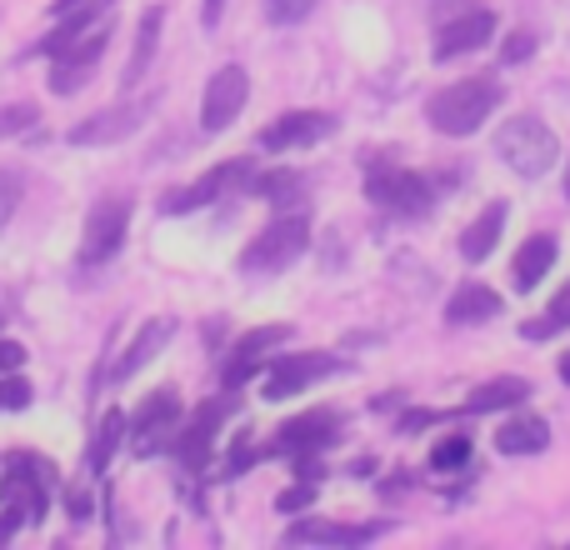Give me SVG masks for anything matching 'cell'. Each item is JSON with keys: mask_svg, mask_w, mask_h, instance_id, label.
Returning <instances> with one entry per match:
<instances>
[{"mask_svg": "<svg viewBox=\"0 0 570 550\" xmlns=\"http://www.w3.org/2000/svg\"><path fill=\"white\" fill-rule=\"evenodd\" d=\"M335 425H341V415L335 411H311V415H295L291 425H281V451L295 455V461H311L315 451H325V445L335 441Z\"/></svg>", "mask_w": 570, "mask_h": 550, "instance_id": "cell-17", "label": "cell"}, {"mask_svg": "<svg viewBox=\"0 0 570 550\" xmlns=\"http://www.w3.org/2000/svg\"><path fill=\"white\" fill-rule=\"evenodd\" d=\"M150 106H156V96L126 100V106H106V110H96V116H86L80 126H70L66 140H70V146H116V140L136 136V130L146 126Z\"/></svg>", "mask_w": 570, "mask_h": 550, "instance_id": "cell-7", "label": "cell"}, {"mask_svg": "<svg viewBox=\"0 0 570 550\" xmlns=\"http://www.w3.org/2000/svg\"><path fill=\"white\" fill-rule=\"evenodd\" d=\"M246 96H250L246 66H220L216 76L206 80V96H200V126H206L210 136L236 126V116L246 110Z\"/></svg>", "mask_w": 570, "mask_h": 550, "instance_id": "cell-9", "label": "cell"}, {"mask_svg": "<svg viewBox=\"0 0 570 550\" xmlns=\"http://www.w3.org/2000/svg\"><path fill=\"white\" fill-rule=\"evenodd\" d=\"M315 6H321V0H266V16L276 20V26H295V20H305Z\"/></svg>", "mask_w": 570, "mask_h": 550, "instance_id": "cell-30", "label": "cell"}, {"mask_svg": "<svg viewBox=\"0 0 570 550\" xmlns=\"http://www.w3.org/2000/svg\"><path fill=\"white\" fill-rule=\"evenodd\" d=\"M561 381L570 385V351H566V361H561Z\"/></svg>", "mask_w": 570, "mask_h": 550, "instance_id": "cell-41", "label": "cell"}, {"mask_svg": "<svg viewBox=\"0 0 570 550\" xmlns=\"http://www.w3.org/2000/svg\"><path fill=\"white\" fill-rule=\"evenodd\" d=\"M305 246H311V226H305L301 216H281V220H271L246 251H240V271H256V275L285 271L305 256Z\"/></svg>", "mask_w": 570, "mask_h": 550, "instance_id": "cell-3", "label": "cell"}, {"mask_svg": "<svg viewBox=\"0 0 570 550\" xmlns=\"http://www.w3.org/2000/svg\"><path fill=\"white\" fill-rule=\"evenodd\" d=\"M66 515L70 521H90V491L86 485H70L66 491Z\"/></svg>", "mask_w": 570, "mask_h": 550, "instance_id": "cell-34", "label": "cell"}, {"mask_svg": "<svg viewBox=\"0 0 570 550\" xmlns=\"http://www.w3.org/2000/svg\"><path fill=\"white\" fill-rule=\"evenodd\" d=\"M160 20H166V10H160V6H150L146 16H140V26H136V50H130V60H126V86H140V80H146L150 60H156Z\"/></svg>", "mask_w": 570, "mask_h": 550, "instance_id": "cell-25", "label": "cell"}, {"mask_svg": "<svg viewBox=\"0 0 570 550\" xmlns=\"http://www.w3.org/2000/svg\"><path fill=\"white\" fill-rule=\"evenodd\" d=\"M170 335H176V321H170V315H156V321L140 325L136 341H130V345H126V355L116 361V381H130L136 371H146V365L156 361L160 351H166Z\"/></svg>", "mask_w": 570, "mask_h": 550, "instance_id": "cell-19", "label": "cell"}, {"mask_svg": "<svg viewBox=\"0 0 570 550\" xmlns=\"http://www.w3.org/2000/svg\"><path fill=\"white\" fill-rule=\"evenodd\" d=\"M551 266H556V240L551 236H531L521 251H515L511 275H515V285H521V291H535Z\"/></svg>", "mask_w": 570, "mask_h": 550, "instance_id": "cell-23", "label": "cell"}, {"mask_svg": "<svg viewBox=\"0 0 570 550\" xmlns=\"http://www.w3.org/2000/svg\"><path fill=\"white\" fill-rule=\"evenodd\" d=\"M566 196H570V160H566Z\"/></svg>", "mask_w": 570, "mask_h": 550, "instance_id": "cell-42", "label": "cell"}, {"mask_svg": "<svg viewBox=\"0 0 570 550\" xmlns=\"http://www.w3.org/2000/svg\"><path fill=\"white\" fill-rule=\"evenodd\" d=\"M20 521H26V515H20V511H6V515H0V541H10Z\"/></svg>", "mask_w": 570, "mask_h": 550, "instance_id": "cell-39", "label": "cell"}, {"mask_svg": "<svg viewBox=\"0 0 570 550\" xmlns=\"http://www.w3.org/2000/svg\"><path fill=\"white\" fill-rule=\"evenodd\" d=\"M365 196L385 210H401V216H425L435 200L431 180L415 176V170H401V166H371L365 176Z\"/></svg>", "mask_w": 570, "mask_h": 550, "instance_id": "cell-6", "label": "cell"}, {"mask_svg": "<svg viewBox=\"0 0 570 550\" xmlns=\"http://www.w3.org/2000/svg\"><path fill=\"white\" fill-rule=\"evenodd\" d=\"M246 180H250V166H246V160H226V166L206 170L196 186H186V190H176V196H166V200H160V210H166V216H186V210L210 206V200H220L230 186H246Z\"/></svg>", "mask_w": 570, "mask_h": 550, "instance_id": "cell-10", "label": "cell"}, {"mask_svg": "<svg viewBox=\"0 0 570 550\" xmlns=\"http://www.w3.org/2000/svg\"><path fill=\"white\" fill-rule=\"evenodd\" d=\"M126 431H130V421L120 411H110L106 421L96 425V441H90V471H106L110 455H116V445L126 441Z\"/></svg>", "mask_w": 570, "mask_h": 550, "instance_id": "cell-26", "label": "cell"}, {"mask_svg": "<svg viewBox=\"0 0 570 550\" xmlns=\"http://www.w3.org/2000/svg\"><path fill=\"white\" fill-rule=\"evenodd\" d=\"M26 126H36V106H6V110H0V140L20 136Z\"/></svg>", "mask_w": 570, "mask_h": 550, "instance_id": "cell-32", "label": "cell"}, {"mask_svg": "<svg viewBox=\"0 0 570 550\" xmlns=\"http://www.w3.org/2000/svg\"><path fill=\"white\" fill-rule=\"evenodd\" d=\"M495 150H501V160L515 170V176L535 180L546 176V170L561 160V140H556V130L546 126L541 116H515L505 120L501 130H495Z\"/></svg>", "mask_w": 570, "mask_h": 550, "instance_id": "cell-2", "label": "cell"}, {"mask_svg": "<svg viewBox=\"0 0 570 550\" xmlns=\"http://www.w3.org/2000/svg\"><path fill=\"white\" fill-rule=\"evenodd\" d=\"M465 461H471V435H445L441 445L431 451V471H465Z\"/></svg>", "mask_w": 570, "mask_h": 550, "instance_id": "cell-28", "label": "cell"}, {"mask_svg": "<svg viewBox=\"0 0 570 550\" xmlns=\"http://www.w3.org/2000/svg\"><path fill=\"white\" fill-rule=\"evenodd\" d=\"M176 415H180V395L170 391V385H160L156 395H146V405L130 415V431H136V451H140V455L160 451V441H166L160 431H170V425H176Z\"/></svg>", "mask_w": 570, "mask_h": 550, "instance_id": "cell-16", "label": "cell"}, {"mask_svg": "<svg viewBox=\"0 0 570 550\" xmlns=\"http://www.w3.org/2000/svg\"><path fill=\"white\" fill-rule=\"evenodd\" d=\"M501 100H505L501 80L471 76V80H455V86L435 90V96L425 100V116H431V126L441 130V136H471V130L485 126V116H491Z\"/></svg>", "mask_w": 570, "mask_h": 550, "instance_id": "cell-1", "label": "cell"}, {"mask_svg": "<svg viewBox=\"0 0 570 550\" xmlns=\"http://www.w3.org/2000/svg\"><path fill=\"white\" fill-rule=\"evenodd\" d=\"M311 501H315V485H295V491L281 495V511H301V505H311Z\"/></svg>", "mask_w": 570, "mask_h": 550, "instance_id": "cell-37", "label": "cell"}, {"mask_svg": "<svg viewBox=\"0 0 570 550\" xmlns=\"http://www.w3.org/2000/svg\"><path fill=\"white\" fill-rule=\"evenodd\" d=\"M30 405V381H20L16 371L0 375V411H26Z\"/></svg>", "mask_w": 570, "mask_h": 550, "instance_id": "cell-29", "label": "cell"}, {"mask_svg": "<svg viewBox=\"0 0 570 550\" xmlns=\"http://www.w3.org/2000/svg\"><path fill=\"white\" fill-rule=\"evenodd\" d=\"M106 40H110V26H90V40L76 36L70 46H60L56 56H50L56 60V66H50V90H56V96H76V90L96 76Z\"/></svg>", "mask_w": 570, "mask_h": 550, "instance_id": "cell-8", "label": "cell"}, {"mask_svg": "<svg viewBox=\"0 0 570 550\" xmlns=\"http://www.w3.org/2000/svg\"><path fill=\"white\" fill-rule=\"evenodd\" d=\"M535 50V36L531 30H515L511 40H505V66H515V60H525Z\"/></svg>", "mask_w": 570, "mask_h": 550, "instance_id": "cell-35", "label": "cell"}, {"mask_svg": "<svg viewBox=\"0 0 570 550\" xmlns=\"http://www.w3.org/2000/svg\"><path fill=\"white\" fill-rule=\"evenodd\" d=\"M341 371V361L335 355H321V351H295L285 355L276 371L266 375V401H285V395H301L305 385H315L321 375Z\"/></svg>", "mask_w": 570, "mask_h": 550, "instance_id": "cell-11", "label": "cell"}, {"mask_svg": "<svg viewBox=\"0 0 570 550\" xmlns=\"http://www.w3.org/2000/svg\"><path fill=\"white\" fill-rule=\"evenodd\" d=\"M501 230H505V206H501V200H491V206H485L481 216L465 226L461 256H465V261H485L495 246H501Z\"/></svg>", "mask_w": 570, "mask_h": 550, "instance_id": "cell-22", "label": "cell"}, {"mask_svg": "<svg viewBox=\"0 0 570 550\" xmlns=\"http://www.w3.org/2000/svg\"><path fill=\"white\" fill-rule=\"evenodd\" d=\"M20 361H26V345H20V341H0V375L16 371Z\"/></svg>", "mask_w": 570, "mask_h": 550, "instance_id": "cell-36", "label": "cell"}, {"mask_svg": "<svg viewBox=\"0 0 570 550\" xmlns=\"http://www.w3.org/2000/svg\"><path fill=\"white\" fill-rule=\"evenodd\" d=\"M531 401V381L521 375H501V381H485L465 395V411H505V405H525Z\"/></svg>", "mask_w": 570, "mask_h": 550, "instance_id": "cell-24", "label": "cell"}, {"mask_svg": "<svg viewBox=\"0 0 570 550\" xmlns=\"http://www.w3.org/2000/svg\"><path fill=\"white\" fill-rule=\"evenodd\" d=\"M76 6H80V0H56V6H50V16L60 20V16H66V10H76Z\"/></svg>", "mask_w": 570, "mask_h": 550, "instance_id": "cell-40", "label": "cell"}, {"mask_svg": "<svg viewBox=\"0 0 570 550\" xmlns=\"http://www.w3.org/2000/svg\"><path fill=\"white\" fill-rule=\"evenodd\" d=\"M385 526H345V521H295L285 531L291 546H365L375 541Z\"/></svg>", "mask_w": 570, "mask_h": 550, "instance_id": "cell-18", "label": "cell"}, {"mask_svg": "<svg viewBox=\"0 0 570 550\" xmlns=\"http://www.w3.org/2000/svg\"><path fill=\"white\" fill-rule=\"evenodd\" d=\"M566 325H570V281H566V291H556V301L546 305V315L525 321V331H521V335H531V341H546V335L566 331Z\"/></svg>", "mask_w": 570, "mask_h": 550, "instance_id": "cell-27", "label": "cell"}, {"mask_svg": "<svg viewBox=\"0 0 570 550\" xmlns=\"http://www.w3.org/2000/svg\"><path fill=\"white\" fill-rule=\"evenodd\" d=\"M546 445H551V425L541 415H515V421H505L495 431V451L501 455H541Z\"/></svg>", "mask_w": 570, "mask_h": 550, "instance_id": "cell-20", "label": "cell"}, {"mask_svg": "<svg viewBox=\"0 0 570 550\" xmlns=\"http://www.w3.org/2000/svg\"><path fill=\"white\" fill-rule=\"evenodd\" d=\"M491 36H495L491 10H465V16L445 20V26L435 30V60H455V56H465V50H481Z\"/></svg>", "mask_w": 570, "mask_h": 550, "instance_id": "cell-15", "label": "cell"}, {"mask_svg": "<svg viewBox=\"0 0 570 550\" xmlns=\"http://www.w3.org/2000/svg\"><path fill=\"white\" fill-rule=\"evenodd\" d=\"M46 501H50V461L10 455L6 475H0V505L20 511L26 521H46Z\"/></svg>", "mask_w": 570, "mask_h": 550, "instance_id": "cell-5", "label": "cell"}, {"mask_svg": "<svg viewBox=\"0 0 570 550\" xmlns=\"http://www.w3.org/2000/svg\"><path fill=\"white\" fill-rule=\"evenodd\" d=\"M20 170H0V230H6V220L16 216V206H20Z\"/></svg>", "mask_w": 570, "mask_h": 550, "instance_id": "cell-31", "label": "cell"}, {"mask_svg": "<svg viewBox=\"0 0 570 550\" xmlns=\"http://www.w3.org/2000/svg\"><path fill=\"white\" fill-rule=\"evenodd\" d=\"M285 341H291V325H256L250 335H240L236 355H230L226 371H220V385H226V391H240V385L261 371V355H266L271 345H285Z\"/></svg>", "mask_w": 570, "mask_h": 550, "instance_id": "cell-12", "label": "cell"}, {"mask_svg": "<svg viewBox=\"0 0 570 550\" xmlns=\"http://www.w3.org/2000/svg\"><path fill=\"white\" fill-rule=\"evenodd\" d=\"M295 190V176L291 170H276V176H261L256 180V196H266V200H285Z\"/></svg>", "mask_w": 570, "mask_h": 550, "instance_id": "cell-33", "label": "cell"}, {"mask_svg": "<svg viewBox=\"0 0 570 550\" xmlns=\"http://www.w3.org/2000/svg\"><path fill=\"white\" fill-rule=\"evenodd\" d=\"M236 411V391H226V395H216L210 405H200L196 411V421L186 425V435H180V461L190 465V471H200L206 465V455H210V445H216V431H220V421Z\"/></svg>", "mask_w": 570, "mask_h": 550, "instance_id": "cell-13", "label": "cell"}, {"mask_svg": "<svg viewBox=\"0 0 570 550\" xmlns=\"http://www.w3.org/2000/svg\"><path fill=\"white\" fill-rule=\"evenodd\" d=\"M501 315V295L491 285H461V291L445 301V321L451 325H481Z\"/></svg>", "mask_w": 570, "mask_h": 550, "instance_id": "cell-21", "label": "cell"}, {"mask_svg": "<svg viewBox=\"0 0 570 550\" xmlns=\"http://www.w3.org/2000/svg\"><path fill=\"white\" fill-rule=\"evenodd\" d=\"M220 16H226V0H200V20H206V30H216Z\"/></svg>", "mask_w": 570, "mask_h": 550, "instance_id": "cell-38", "label": "cell"}, {"mask_svg": "<svg viewBox=\"0 0 570 550\" xmlns=\"http://www.w3.org/2000/svg\"><path fill=\"white\" fill-rule=\"evenodd\" d=\"M335 120L325 110H285L276 126L261 130V150H295V146H311V140L331 136Z\"/></svg>", "mask_w": 570, "mask_h": 550, "instance_id": "cell-14", "label": "cell"}, {"mask_svg": "<svg viewBox=\"0 0 570 550\" xmlns=\"http://www.w3.org/2000/svg\"><path fill=\"white\" fill-rule=\"evenodd\" d=\"M130 210H136V200L130 196H100L96 206H90L86 240H80V266H106V261L126 246Z\"/></svg>", "mask_w": 570, "mask_h": 550, "instance_id": "cell-4", "label": "cell"}]
</instances>
